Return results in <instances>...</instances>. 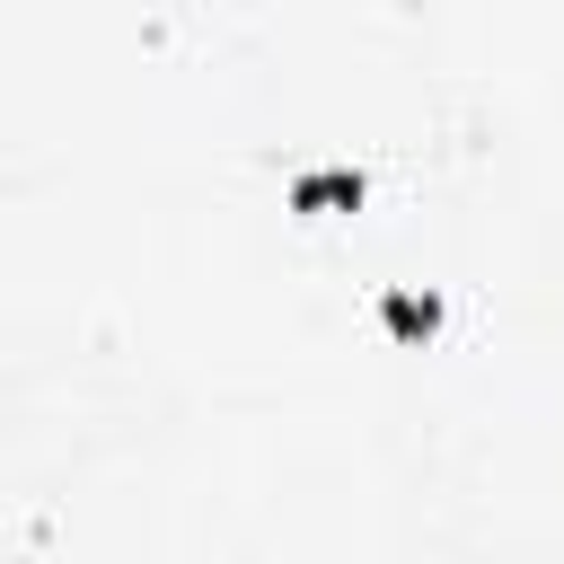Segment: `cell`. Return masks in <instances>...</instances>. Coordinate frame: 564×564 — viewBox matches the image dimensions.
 <instances>
[{
	"mask_svg": "<svg viewBox=\"0 0 564 564\" xmlns=\"http://www.w3.org/2000/svg\"><path fill=\"white\" fill-rule=\"evenodd\" d=\"M379 317H388V326H397V335H405V344H423V335H432V326H441V300H414V291H397V300H388V308H379Z\"/></svg>",
	"mask_w": 564,
	"mask_h": 564,
	"instance_id": "cell-1",
	"label": "cell"
},
{
	"mask_svg": "<svg viewBox=\"0 0 564 564\" xmlns=\"http://www.w3.org/2000/svg\"><path fill=\"white\" fill-rule=\"evenodd\" d=\"M291 203H300V212H317V203H361V176H300Z\"/></svg>",
	"mask_w": 564,
	"mask_h": 564,
	"instance_id": "cell-2",
	"label": "cell"
}]
</instances>
